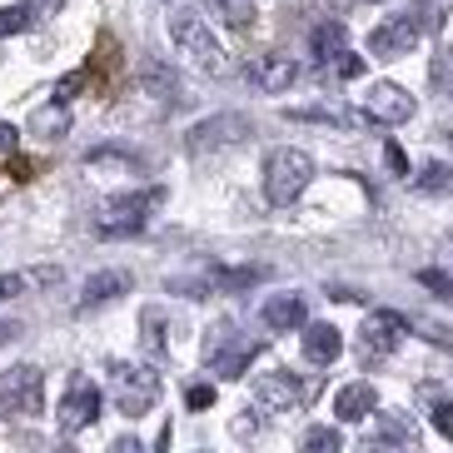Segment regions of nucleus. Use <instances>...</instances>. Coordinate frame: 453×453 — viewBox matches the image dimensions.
I'll use <instances>...</instances> for the list:
<instances>
[{
    "mask_svg": "<svg viewBox=\"0 0 453 453\" xmlns=\"http://www.w3.org/2000/svg\"><path fill=\"white\" fill-rule=\"evenodd\" d=\"M130 289V274H95V280H85V289H81V309H95V304H105V299H115V294H125Z\"/></svg>",
    "mask_w": 453,
    "mask_h": 453,
    "instance_id": "16",
    "label": "nucleus"
},
{
    "mask_svg": "<svg viewBox=\"0 0 453 453\" xmlns=\"http://www.w3.org/2000/svg\"><path fill=\"white\" fill-rule=\"evenodd\" d=\"M254 403H259L265 413H289V409L304 403V388H299V379L284 373V369L259 373V379H254Z\"/></svg>",
    "mask_w": 453,
    "mask_h": 453,
    "instance_id": "10",
    "label": "nucleus"
},
{
    "mask_svg": "<svg viewBox=\"0 0 453 453\" xmlns=\"http://www.w3.org/2000/svg\"><path fill=\"white\" fill-rule=\"evenodd\" d=\"M373 409H379V394H373V384H364V379L359 384H344L334 394V413H339L344 424H364Z\"/></svg>",
    "mask_w": 453,
    "mask_h": 453,
    "instance_id": "13",
    "label": "nucleus"
},
{
    "mask_svg": "<svg viewBox=\"0 0 453 453\" xmlns=\"http://www.w3.org/2000/svg\"><path fill=\"white\" fill-rule=\"evenodd\" d=\"M384 160H388V170H394V174H409V160H403L399 145H384Z\"/></svg>",
    "mask_w": 453,
    "mask_h": 453,
    "instance_id": "32",
    "label": "nucleus"
},
{
    "mask_svg": "<svg viewBox=\"0 0 453 453\" xmlns=\"http://www.w3.org/2000/svg\"><path fill=\"white\" fill-rule=\"evenodd\" d=\"M5 174H11V180H20V185H26L30 174H35V165H30V160H20V155H15V160H11V170H5Z\"/></svg>",
    "mask_w": 453,
    "mask_h": 453,
    "instance_id": "33",
    "label": "nucleus"
},
{
    "mask_svg": "<svg viewBox=\"0 0 453 453\" xmlns=\"http://www.w3.org/2000/svg\"><path fill=\"white\" fill-rule=\"evenodd\" d=\"M324 75H334V81H359V75H364V60H359V55H354V50H349V45H344V50H339V55H329V60H324Z\"/></svg>",
    "mask_w": 453,
    "mask_h": 453,
    "instance_id": "21",
    "label": "nucleus"
},
{
    "mask_svg": "<svg viewBox=\"0 0 453 453\" xmlns=\"http://www.w3.org/2000/svg\"><path fill=\"white\" fill-rule=\"evenodd\" d=\"M204 5H214L219 11V20L234 30H250L254 26V0H204Z\"/></svg>",
    "mask_w": 453,
    "mask_h": 453,
    "instance_id": "19",
    "label": "nucleus"
},
{
    "mask_svg": "<svg viewBox=\"0 0 453 453\" xmlns=\"http://www.w3.org/2000/svg\"><path fill=\"white\" fill-rule=\"evenodd\" d=\"M418 284L439 289V299H453V280H449V274H439V269H424V274H418Z\"/></svg>",
    "mask_w": 453,
    "mask_h": 453,
    "instance_id": "27",
    "label": "nucleus"
},
{
    "mask_svg": "<svg viewBox=\"0 0 453 453\" xmlns=\"http://www.w3.org/2000/svg\"><path fill=\"white\" fill-rule=\"evenodd\" d=\"M170 35H174V45H180V55H189L204 75H225V70H229L219 41L210 35V26H204L195 11H174L170 15Z\"/></svg>",
    "mask_w": 453,
    "mask_h": 453,
    "instance_id": "2",
    "label": "nucleus"
},
{
    "mask_svg": "<svg viewBox=\"0 0 453 453\" xmlns=\"http://www.w3.org/2000/svg\"><path fill=\"white\" fill-rule=\"evenodd\" d=\"M449 165H428V170L424 174H418V185H424V189H443V185H449Z\"/></svg>",
    "mask_w": 453,
    "mask_h": 453,
    "instance_id": "28",
    "label": "nucleus"
},
{
    "mask_svg": "<svg viewBox=\"0 0 453 453\" xmlns=\"http://www.w3.org/2000/svg\"><path fill=\"white\" fill-rule=\"evenodd\" d=\"M100 388L90 384V379H75V384H70V394L65 399H60V413H55V418H60V434H81V428H90L95 418H100Z\"/></svg>",
    "mask_w": 453,
    "mask_h": 453,
    "instance_id": "9",
    "label": "nucleus"
},
{
    "mask_svg": "<svg viewBox=\"0 0 453 453\" xmlns=\"http://www.w3.org/2000/svg\"><path fill=\"white\" fill-rule=\"evenodd\" d=\"M210 403H214V388H210V384H195V388H189V409H210Z\"/></svg>",
    "mask_w": 453,
    "mask_h": 453,
    "instance_id": "31",
    "label": "nucleus"
},
{
    "mask_svg": "<svg viewBox=\"0 0 453 453\" xmlns=\"http://www.w3.org/2000/svg\"><path fill=\"white\" fill-rule=\"evenodd\" d=\"M403 334H409V319L403 314H394V309H379V314H369L359 329V354L364 364H384L394 349L403 344Z\"/></svg>",
    "mask_w": 453,
    "mask_h": 453,
    "instance_id": "6",
    "label": "nucleus"
},
{
    "mask_svg": "<svg viewBox=\"0 0 453 453\" xmlns=\"http://www.w3.org/2000/svg\"><path fill=\"white\" fill-rule=\"evenodd\" d=\"M265 324L274 334L299 329V324H304V299H299V294H274V299L265 304Z\"/></svg>",
    "mask_w": 453,
    "mask_h": 453,
    "instance_id": "15",
    "label": "nucleus"
},
{
    "mask_svg": "<svg viewBox=\"0 0 453 453\" xmlns=\"http://www.w3.org/2000/svg\"><path fill=\"white\" fill-rule=\"evenodd\" d=\"M418 35H424V26L413 15H388V20H379L369 30V55L373 60H399V55H409L418 45Z\"/></svg>",
    "mask_w": 453,
    "mask_h": 453,
    "instance_id": "7",
    "label": "nucleus"
},
{
    "mask_svg": "<svg viewBox=\"0 0 453 453\" xmlns=\"http://www.w3.org/2000/svg\"><path fill=\"white\" fill-rule=\"evenodd\" d=\"M20 30H30V11L26 5H5L0 11V35H20Z\"/></svg>",
    "mask_w": 453,
    "mask_h": 453,
    "instance_id": "24",
    "label": "nucleus"
},
{
    "mask_svg": "<svg viewBox=\"0 0 453 453\" xmlns=\"http://www.w3.org/2000/svg\"><path fill=\"white\" fill-rule=\"evenodd\" d=\"M413 95L403 90V85H394V81H379V85H369V95H364V115L369 120H379V125H403V120H413Z\"/></svg>",
    "mask_w": 453,
    "mask_h": 453,
    "instance_id": "8",
    "label": "nucleus"
},
{
    "mask_svg": "<svg viewBox=\"0 0 453 453\" xmlns=\"http://www.w3.org/2000/svg\"><path fill=\"white\" fill-rule=\"evenodd\" d=\"M339 428H309L304 434V449H339Z\"/></svg>",
    "mask_w": 453,
    "mask_h": 453,
    "instance_id": "25",
    "label": "nucleus"
},
{
    "mask_svg": "<svg viewBox=\"0 0 453 453\" xmlns=\"http://www.w3.org/2000/svg\"><path fill=\"white\" fill-rule=\"evenodd\" d=\"M15 145H20V130L0 120V155H15Z\"/></svg>",
    "mask_w": 453,
    "mask_h": 453,
    "instance_id": "30",
    "label": "nucleus"
},
{
    "mask_svg": "<svg viewBox=\"0 0 453 453\" xmlns=\"http://www.w3.org/2000/svg\"><path fill=\"white\" fill-rule=\"evenodd\" d=\"M434 428L443 439H453V403H434Z\"/></svg>",
    "mask_w": 453,
    "mask_h": 453,
    "instance_id": "29",
    "label": "nucleus"
},
{
    "mask_svg": "<svg viewBox=\"0 0 453 453\" xmlns=\"http://www.w3.org/2000/svg\"><path fill=\"white\" fill-rule=\"evenodd\" d=\"M364 5H373V0H364Z\"/></svg>",
    "mask_w": 453,
    "mask_h": 453,
    "instance_id": "35",
    "label": "nucleus"
},
{
    "mask_svg": "<svg viewBox=\"0 0 453 453\" xmlns=\"http://www.w3.org/2000/svg\"><path fill=\"white\" fill-rule=\"evenodd\" d=\"M15 334H20V329H15V324H0V344H11Z\"/></svg>",
    "mask_w": 453,
    "mask_h": 453,
    "instance_id": "34",
    "label": "nucleus"
},
{
    "mask_svg": "<svg viewBox=\"0 0 453 453\" xmlns=\"http://www.w3.org/2000/svg\"><path fill=\"white\" fill-rule=\"evenodd\" d=\"M225 334H219V344H210L214 373H219V379H240V373L250 369V359L259 354V339H234V344H225Z\"/></svg>",
    "mask_w": 453,
    "mask_h": 453,
    "instance_id": "12",
    "label": "nucleus"
},
{
    "mask_svg": "<svg viewBox=\"0 0 453 453\" xmlns=\"http://www.w3.org/2000/svg\"><path fill=\"white\" fill-rule=\"evenodd\" d=\"M309 45H314V60H329V55H339L349 45V30L339 26V20H324V26H314V35H309Z\"/></svg>",
    "mask_w": 453,
    "mask_h": 453,
    "instance_id": "17",
    "label": "nucleus"
},
{
    "mask_svg": "<svg viewBox=\"0 0 453 453\" xmlns=\"http://www.w3.org/2000/svg\"><path fill=\"white\" fill-rule=\"evenodd\" d=\"M265 280V269H214L210 274V284H219V289H250V284H259Z\"/></svg>",
    "mask_w": 453,
    "mask_h": 453,
    "instance_id": "22",
    "label": "nucleus"
},
{
    "mask_svg": "<svg viewBox=\"0 0 453 453\" xmlns=\"http://www.w3.org/2000/svg\"><path fill=\"white\" fill-rule=\"evenodd\" d=\"M165 200V189H134V195H120V200L100 204V214H95V234L100 240H130V234H140V229L150 225V210Z\"/></svg>",
    "mask_w": 453,
    "mask_h": 453,
    "instance_id": "1",
    "label": "nucleus"
},
{
    "mask_svg": "<svg viewBox=\"0 0 453 453\" xmlns=\"http://www.w3.org/2000/svg\"><path fill=\"white\" fill-rule=\"evenodd\" d=\"M30 274H5V280H0V304H5V299H15V294H26L30 289Z\"/></svg>",
    "mask_w": 453,
    "mask_h": 453,
    "instance_id": "26",
    "label": "nucleus"
},
{
    "mask_svg": "<svg viewBox=\"0 0 453 453\" xmlns=\"http://www.w3.org/2000/svg\"><path fill=\"white\" fill-rule=\"evenodd\" d=\"M379 434H384L388 443H413V439H418L413 424H409V418H399V413H384V418H379Z\"/></svg>",
    "mask_w": 453,
    "mask_h": 453,
    "instance_id": "23",
    "label": "nucleus"
},
{
    "mask_svg": "<svg viewBox=\"0 0 453 453\" xmlns=\"http://www.w3.org/2000/svg\"><path fill=\"white\" fill-rule=\"evenodd\" d=\"M314 180V160L304 150H274L265 165V195L269 204H294L304 195V185Z\"/></svg>",
    "mask_w": 453,
    "mask_h": 453,
    "instance_id": "3",
    "label": "nucleus"
},
{
    "mask_svg": "<svg viewBox=\"0 0 453 453\" xmlns=\"http://www.w3.org/2000/svg\"><path fill=\"white\" fill-rule=\"evenodd\" d=\"M250 81L265 95H284L299 81V65H294L289 55H259V60H250Z\"/></svg>",
    "mask_w": 453,
    "mask_h": 453,
    "instance_id": "11",
    "label": "nucleus"
},
{
    "mask_svg": "<svg viewBox=\"0 0 453 453\" xmlns=\"http://www.w3.org/2000/svg\"><path fill=\"white\" fill-rule=\"evenodd\" d=\"M30 130H35V134H45V140H60V134L70 130V115H65V105L55 100L50 110H41V115L30 120Z\"/></svg>",
    "mask_w": 453,
    "mask_h": 453,
    "instance_id": "20",
    "label": "nucleus"
},
{
    "mask_svg": "<svg viewBox=\"0 0 453 453\" xmlns=\"http://www.w3.org/2000/svg\"><path fill=\"white\" fill-rule=\"evenodd\" d=\"M339 354H344L339 329H334V324H309L304 329V359L309 364H334Z\"/></svg>",
    "mask_w": 453,
    "mask_h": 453,
    "instance_id": "14",
    "label": "nucleus"
},
{
    "mask_svg": "<svg viewBox=\"0 0 453 453\" xmlns=\"http://www.w3.org/2000/svg\"><path fill=\"white\" fill-rule=\"evenodd\" d=\"M140 344L150 359H165V314L160 309H140Z\"/></svg>",
    "mask_w": 453,
    "mask_h": 453,
    "instance_id": "18",
    "label": "nucleus"
},
{
    "mask_svg": "<svg viewBox=\"0 0 453 453\" xmlns=\"http://www.w3.org/2000/svg\"><path fill=\"white\" fill-rule=\"evenodd\" d=\"M45 409V379L35 364H15L0 373V418H35Z\"/></svg>",
    "mask_w": 453,
    "mask_h": 453,
    "instance_id": "4",
    "label": "nucleus"
},
{
    "mask_svg": "<svg viewBox=\"0 0 453 453\" xmlns=\"http://www.w3.org/2000/svg\"><path fill=\"white\" fill-rule=\"evenodd\" d=\"M110 388H115L120 413H130V418H140L145 409L160 403V373L134 369V364H110Z\"/></svg>",
    "mask_w": 453,
    "mask_h": 453,
    "instance_id": "5",
    "label": "nucleus"
}]
</instances>
